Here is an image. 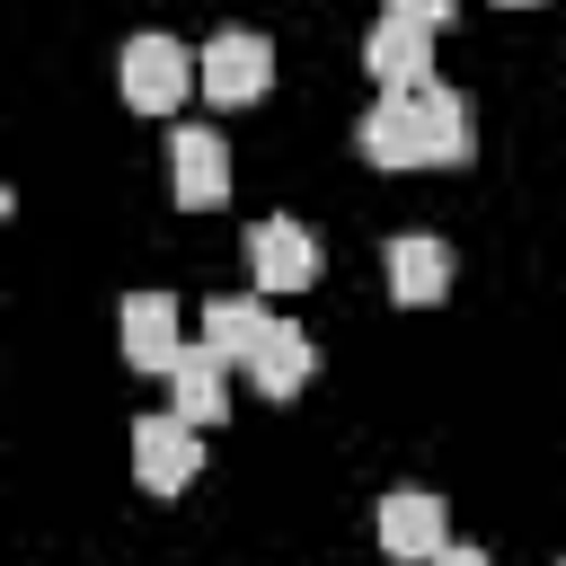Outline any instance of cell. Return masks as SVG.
I'll list each match as a JSON object with an SVG mask.
<instances>
[{
  "label": "cell",
  "instance_id": "obj_1",
  "mask_svg": "<svg viewBox=\"0 0 566 566\" xmlns=\"http://www.w3.org/2000/svg\"><path fill=\"white\" fill-rule=\"evenodd\" d=\"M354 150L371 168H460L478 142H469V97L424 80V88H380V106L363 115Z\"/></svg>",
  "mask_w": 566,
  "mask_h": 566
},
{
  "label": "cell",
  "instance_id": "obj_4",
  "mask_svg": "<svg viewBox=\"0 0 566 566\" xmlns=\"http://www.w3.org/2000/svg\"><path fill=\"white\" fill-rule=\"evenodd\" d=\"M380 548H389L398 566H433V557L451 548L442 495H433V486H389V495H380Z\"/></svg>",
  "mask_w": 566,
  "mask_h": 566
},
{
  "label": "cell",
  "instance_id": "obj_9",
  "mask_svg": "<svg viewBox=\"0 0 566 566\" xmlns=\"http://www.w3.org/2000/svg\"><path fill=\"white\" fill-rule=\"evenodd\" d=\"M230 354H212V345H186L177 354V371H168V407L203 433V424H230Z\"/></svg>",
  "mask_w": 566,
  "mask_h": 566
},
{
  "label": "cell",
  "instance_id": "obj_7",
  "mask_svg": "<svg viewBox=\"0 0 566 566\" xmlns=\"http://www.w3.org/2000/svg\"><path fill=\"white\" fill-rule=\"evenodd\" d=\"M363 71H371L380 88H424V80H433V27L380 9V27L363 35Z\"/></svg>",
  "mask_w": 566,
  "mask_h": 566
},
{
  "label": "cell",
  "instance_id": "obj_11",
  "mask_svg": "<svg viewBox=\"0 0 566 566\" xmlns=\"http://www.w3.org/2000/svg\"><path fill=\"white\" fill-rule=\"evenodd\" d=\"M442 292H451V248L424 239V230L389 239V301H398V310H433Z\"/></svg>",
  "mask_w": 566,
  "mask_h": 566
},
{
  "label": "cell",
  "instance_id": "obj_6",
  "mask_svg": "<svg viewBox=\"0 0 566 566\" xmlns=\"http://www.w3.org/2000/svg\"><path fill=\"white\" fill-rule=\"evenodd\" d=\"M248 283L274 292V301L310 292V283H318V239H310L301 221H256V230H248Z\"/></svg>",
  "mask_w": 566,
  "mask_h": 566
},
{
  "label": "cell",
  "instance_id": "obj_14",
  "mask_svg": "<svg viewBox=\"0 0 566 566\" xmlns=\"http://www.w3.org/2000/svg\"><path fill=\"white\" fill-rule=\"evenodd\" d=\"M389 9H398V18H424V27H442V18H451V0H389Z\"/></svg>",
  "mask_w": 566,
  "mask_h": 566
},
{
  "label": "cell",
  "instance_id": "obj_16",
  "mask_svg": "<svg viewBox=\"0 0 566 566\" xmlns=\"http://www.w3.org/2000/svg\"><path fill=\"white\" fill-rule=\"evenodd\" d=\"M504 9H531V0H504Z\"/></svg>",
  "mask_w": 566,
  "mask_h": 566
},
{
  "label": "cell",
  "instance_id": "obj_15",
  "mask_svg": "<svg viewBox=\"0 0 566 566\" xmlns=\"http://www.w3.org/2000/svg\"><path fill=\"white\" fill-rule=\"evenodd\" d=\"M433 566H495V557H486V548H460V539H451V548H442Z\"/></svg>",
  "mask_w": 566,
  "mask_h": 566
},
{
  "label": "cell",
  "instance_id": "obj_13",
  "mask_svg": "<svg viewBox=\"0 0 566 566\" xmlns=\"http://www.w3.org/2000/svg\"><path fill=\"white\" fill-rule=\"evenodd\" d=\"M265 327H274V310H265V301H248V292H230V301H212V310H203V345H212V354H230V363H248Z\"/></svg>",
  "mask_w": 566,
  "mask_h": 566
},
{
  "label": "cell",
  "instance_id": "obj_8",
  "mask_svg": "<svg viewBox=\"0 0 566 566\" xmlns=\"http://www.w3.org/2000/svg\"><path fill=\"white\" fill-rule=\"evenodd\" d=\"M168 186H177L186 212H212V203L230 195V142L203 133V124H177V133H168Z\"/></svg>",
  "mask_w": 566,
  "mask_h": 566
},
{
  "label": "cell",
  "instance_id": "obj_12",
  "mask_svg": "<svg viewBox=\"0 0 566 566\" xmlns=\"http://www.w3.org/2000/svg\"><path fill=\"white\" fill-rule=\"evenodd\" d=\"M186 336H177V301L168 292H133L124 301V363L133 371H177Z\"/></svg>",
  "mask_w": 566,
  "mask_h": 566
},
{
  "label": "cell",
  "instance_id": "obj_2",
  "mask_svg": "<svg viewBox=\"0 0 566 566\" xmlns=\"http://www.w3.org/2000/svg\"><path fill=\"white\" fill-rule=\"evenodd\" d=\"M186 88H203V62L177 35H133L124 44V106L133 115H177Z\"/></svg>",
  "mask_w": 566,
  "mask_h": 566
},
{
  "label": "cell",
  "instance_id": "obj_10",
  "mask_svg": "<svg viewBox=\"0 0 566 566\" xmlns=\"http://www.w3.org/2000/svg\"><path fill=\"white\" fill-rule=\"evenodd\" d=\"M248 380H256V398H301L310 389V371H318V345L292 327V318H274L265 336H256V354L239 363Z\"/></svg>",
  "mask_w": 566,
  "mask_h": 566
},
{
  "label": "cell",
  "instance_id": "obj_3",
  "mask_svg": "<svg viewBox=\"0 0 566 566\" xmlns=\"http://www.w3.org/2000/svg\"><path fill=\"white\" fill-rule=\"evenodd\" d=\"M195 469H203V433H195L177 407L133 424V478H142V495H186Z\"/></svg>",
  "mask_w": 566,
  "mask_h": 566
},
{
  "label": "cell",
  "instance_id": "obj_5",
  "mask_svg": "<svg viewBox=\"0 0 566 566\" xmlns=\"http://www.w3.org/2000/svg\"><path fill=\"white\" fill-rule=\"evenodd\" d=\"M195 62H203V88H212V106H256V97H265V80H274V44H265L256 27H230V35H212Z\"/></svg>",
  "mask_w": 566,
  "mask_h": 566
}]
</instances>
